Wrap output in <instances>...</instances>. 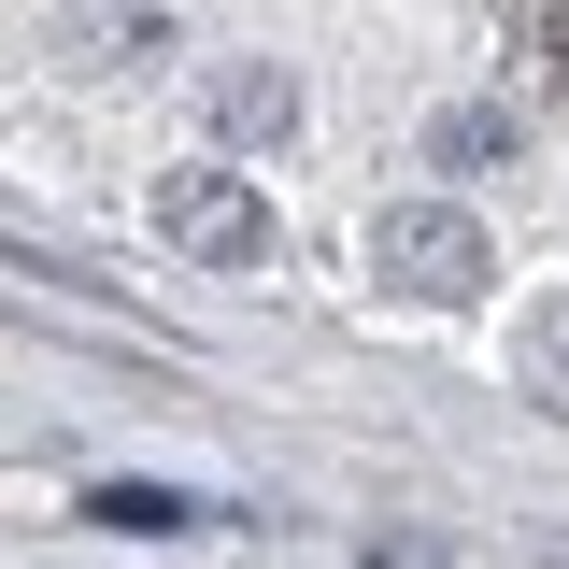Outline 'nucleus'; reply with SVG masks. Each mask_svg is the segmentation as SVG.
Listing matches in <instances>:
<instances>
[{"mask_svg": "<svg viewBox=\"0 0 569 569\" xmlns=\"http://www.w3.org/2000/svg\"><path fill=\"white\" fill-rule=\"evenodd\" d=\"M157 242L200 257V271H257L284 228H271V200H257L242 171H171V186H157Z\"/></svg>", "mask_w": 569, "mask_h": 569, "instance_id": "obj_2", "label": "nucleus"}, {"mask_svg": "<svg viewBox=\"0 0 569 569\" xmlns=\"http://www.w3.org/2000/svg\"><path fill=\"white\" fill-rule=\"evenodd\" d=\"M213 129H228V142H284V129H299V86H284V71H257V58L213 71Z\"/></svg>", "mask_w": 569, "mask_h": 569, "instance_id": "obj_7", "label": "nucleus"}, {"mask_svg": "<svg viewBox=\"0 0 569 569\" xmlns=\"http://www.w3.org/2000/svg\"><path fill=\"white\" fill-rule=\"evenodd\" d=\"M370 271L399 284V299H485L498 257H485V228H470L456 200H385L370 213Z\"/></svg>", "mask_w": 569, "mask_h": 569, "instance_id": "obj_1", "label": "nucleus"}, {"mask_svg": "<svg viewBox=\"0 0 569 569\" xmlns=\"http://www.w3.org/2000/svg\"><path fill=\"white\" fill-rule=\"evenodd\" d=\"M527 142V100H456V114H427V171H498Z\"/></svg>", "mask_w": 569, "mask_h": 569, "instance_id": "obj_5", "label": "nucleus"}, {"mask_svg": "<svg viewBox=\"0 0 569 569\" xmlns=\"http://www.w3.org/2000/svg\"><path fill=\"white\" fill-rule=\"evenodd\" d=\"M498 43H512V100H527V114L569 100V0H512V14H498Z\"/></svg>", "mask_w": 569, "mask_h": 569, "instance_id": "obj_4", "label": "nucleus"}, {"mask_svg": "<svg viewBox=\"0 0 569 569\" xmlns=\"http://www.w3.org/2000/svg\"><path fill=\"white\" fill-rule=\"evenodd\" d=\"M512 385H527L541 413H569V284H541V299L512 313Z\"/></svg>", "mask_w": 569, "mask_h": 569, "instance_id": "obj_6", "label": "nucleus"}, {"mask_svg": "<svg viewBox=\"0 0 569 569\" xmlns=\"http://www.w3.org/2000/svg\"><path fill=\"white\" fill-rule=\"evenodd\" d=\"M86 512H100V527H129V541H171V527H200V498H171V485H100Z\"/></svg>", "mask_w": 569, "mask_h": 569, "instance_id": "obj_8", "label": "nucleus"}, {"mask_svg": "<svg viewBox=\"0 0 569 569\" xmlns=\"http://www.w3.org/2000/svg\"><path fill=\"white\" fill-rule=\"evenodd\" d=\"M58 43H71L86 71H142V58H171V43H186V14H171V0H86Z\"/></svg>", "mask_w": 569, "mask_h": 569, "instance_id": "obj_3", "label": "nucleus"}]
</instances>
